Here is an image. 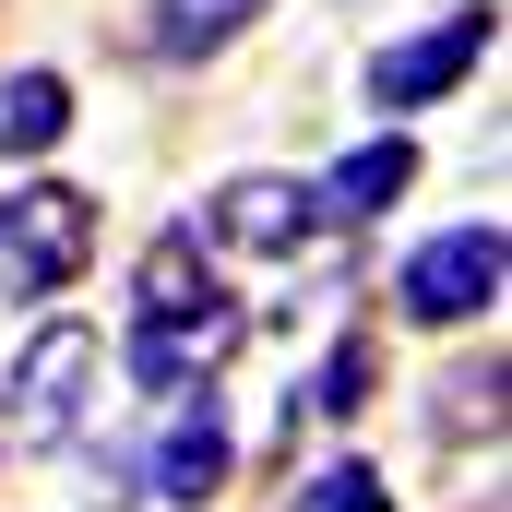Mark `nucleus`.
Returning <instances> with one entry per match:
<instances>
[{
    "mask_svg": "<svg viewBox=\"0 0 512 512\" xmlns=\"http://www.w3.org/2000/svg\"><path fill=\"white\" fill-rule=\"evenodd\" d=\"M84 262H96V203L72 179L0 191V298H60Z\"/></svg>",
    "mask_w": 512,
    "mask_h": 512,
    "instance_id": "obj_1",
    "label": "nucleus"
},
{
    "mask_svg": "<svg viewBox=\"0 0 512 512\" xmlns=\"http://www.w3.org/2000/svg\"><path fill=\"white\" fill-rule=\"evenodd\" d=\"M84 405H96V322L48 310V322L24 334L12 382H0V429H12V441H60V429H84Z\"/></svg>",
    "mask_w": 512,
    "mask_h": 512,
    "instance_id": "obj_2",
    "label": "nucleus"
},
{
    "mask_svg": "<svg viewBox=\"0 0 512 512\" xmlns=\"http://www.w3.org/2000/svg\"><path fill=\"white\" fill-rule=\"evenodd\" d=\"M501 227H441V239H417V262H405V322H429V334H453V322H489L501 310Z\"/></svg>",
    "mask_w": 512,
    "mask_h": 512,
    "instance_id": "obj_3",
    "label": "nucleus"
},
{
    "mask_svg": "<svg viewBox=\"0 0 512 512\" xmlns=\"http://www.w3.org/2000/svg\"><path fill=\"white\" fill-rule=\"evenodd\" d=\"M310 239H322V203H310V179H286V167H239V179L203 203V251L298 262Z\"/></svg>",
    "mask_w": 512,
    "mask_h": 512,
    "instance_id": "obj_4",
    "label": "nucleus"
},
{
    "mask_svg": "<svg viewBox=\"0 0 512 512\" xmlns=\"http://www.w3.org/2000/svg\"><path fill=\"white\" fill-rule=\"evenodd\" d=\"M489 36H501V12L477 0V12H441V24H417V36H393L382 60H370V108H429V96H453L477 60H489Z\"/></svg>",
    "mask_w": 512,
    "mask_h": 512,
    "instance_id": "obj_5",
    "label": "nucleus"
},
{
    "mask_svg": "<svg viewBox=\"0 0 512 512\" xmlns=\"http://www.w3.org/2000/svg\"><path fill=\"white\" fill-rule=\"evenodd\" d=\"M155 405H167V417H155V441H143V477H155V501H215V489H227V465H239L215 382L155 393Z\"/></svg>",
    "mask_w": 512,
    "mask_h": 512,
    "instance_id": "obj_6",
    "label": "nucleus"
},
{
    "mask_svg": "<svg viewBox=\"0 0 512 512\" xmlns=\"http://www.w3.org/2000/svg\"><path fill=\"white\" fill-rule=\"evenodd\" d=\"M227 358H239V310H227V298L167 310V322H131V346H120V370L143 393H191V382H215Z\"/></svg>",
    "mask_w": 512,
    "mask_h": 512,
    "instance_id": "obj_7",
    "label": "nucleus"
},
{
    "mask_svg": "<svg viewBox=\"0 0 512 512\" xmlns=\"http://www.w3.org/2000/svg\"><path fill=\"white\" fill-rule=\"evenodd\" d=\"M405 179H417V143L382 131V143H358L334 179H310V203H322V227H370L382 203H405Z\"/></svg>",
    "mask_w": 512,
    "mask_h": 512,
    "instance_id": "obj_8",
    "label": "nucleus"
},
{
    "mask_svg": "<svg viewBox=\"0 0 512 512\" xmlns=\"http://www.w3.org/2000/svg\"><path fill=\"white\" fill-rule=\"evenodd\" d=\"M215 298V251L191 239V227H167L155 251H143V274H131V322H167V310H203Z\"/></svg>",
    "mask_w": 512,
    "mask_h": 512,
    "instance_id": "obj_9",
    "label": "nucleus"
},
{
    "mask_svg": "<svg viewBox=\"0 0 512 512\" xmlns=\"http://www.w3.org/2000/svg\"><path fill=\"white\" fill-rule=\"evenodd\" d=\"M72 131V84L60 72H0V155H48Z\"/></svg>",
    "mask_w": 512,
    "mask_h": 512,
    "instance_id": "obj_10",
    "label": "nucleus"
},
{
    "mask_svg": "<svg viewBox=\"0 0 512 512\" xmlns=\"http://www.w3.org/2000/svg\"><path fill=\"white\" fill-rule=\"evenodd\" d=\"M239 24H262V0H155V48L167 60H215Z\"/></svg>",
    "mask_w": 512,
    "mask_h": 512,
    "instance_id": "obj_11",
    "label": "nucleus"
},
{
    "mask_svg": "<svg viewBox=\"0 0 512 512\" xmlns=\"http://www.w3.org/2000/svg\"><path fill=\"white\" fill-rule=\"evenodd\" d=\"M298 512H393V489H382V465H322L298 489Z\"/></svg>",
    "mask_w": 512,
    "mask_h": 512,
    "instance_id": "obj_12",
    "label": "nucleus"
}]
</instances>
